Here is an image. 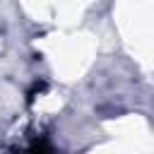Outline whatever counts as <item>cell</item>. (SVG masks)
<instances>
[{
	"instance_id": "1",
	"label": "cell",
	"mask_w": 154,
	"mask_h": 154,
	"mask_svg": "<svg viewBox=\"0 0 154 154\" xmlns=\"http://www.w3.org/2000/svg\"><path fill=\"white\" fill-rule=\"evenodd\" d=\"M19 154H55V149L48 144V140L41 137V140H34V142H31L26 149H22Z\"/></svg>"
},
{
	"instance_id": "2",
	"label": "cell",
	"mask_w": 154,
	"mask_h": 154,
	"mask_svg": "<svg viewBox=\"0 0 154 154\" xmlns=\"http://www.w3.org/2000/svg\"><path fill=\"white\" fill-rule=\"evenodd\" d=\"M43 89H46V84H43V82H38V84H34V89L29 91V103H31V101H34V99H36V96H38V94L43 91Z\"/></svg>"
}]
</instances>
